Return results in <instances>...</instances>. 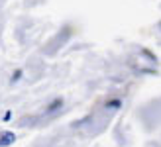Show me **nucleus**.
Masks as SVG:
<instances>
[{"label":"nucleus","mask_w":161,"mask_h":147,"mask_svg":"<svg viewBox=\"0 0 161 147\" xmlns=\"http://www.w3.org/2000/svg\"><path fill=\"white\" fill-rule=\"evenodd\" d=\"M14 141H16V133L14 132H8V129L0 132V147H8V145H12Z\"/></svg>","instance_id":"1"},{"label":"nucleus","mask_w":161,"mask_h":147,"mask_svg":"<svg viewBox=\"0 0 161 147\" xmlns=\"http://www.w3.org/2000/svg\"><path fill=\"white\" fill-rule=\"evenodd\" d=\"M61 106H63V98H55V100L47 106V112H55L57 108H61Z\"/></svg>","instance_id":"2"},{"label":"nucleus","mask_w":161,"mask_h":147,"mask_svg":"<svg viewBox=\"0 0 161 147\" xmlns=\"http://www.w3.org/2000/svg\"><path fill=\"white\" fill-rule=\"evenodd\" d=\"M120 104H122V102H120L118 98H116V100H110V102H106V106H108V108H120Z\"/></svg>","instance_id":"3"},{"label":"nucleus","mask_w":161,"mask_h":147,"mask_svg":"<svg viewBox=\"0 0 161 147\" xmlns=\"http://www.w3.org/2000/svg\"><path fill=\"white\" fill-rule=\"evenodd\" d=\"M10 118H12V112H10V110H8V112L4 114V122H8V120H10Z\"/></svg>","instance_id":"5"},{"label":"nucleus","mask_w":161,"mask_h":147,"mask_svg":"<svg viewBox=\"0 0 161 147\" xmlns=\"http://www.w3.org/2000/svg\"><path fill=\"white\" fill-rule=\"evenodd\" d=\"M20 77H22V71L18 69V71H16V73H14V75H12V83H16V80H18Z\"/></svg>","instance_id":"4"}]
</instances>
